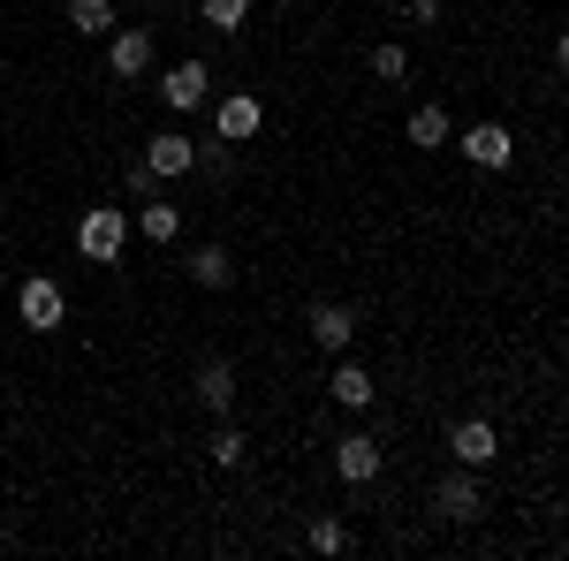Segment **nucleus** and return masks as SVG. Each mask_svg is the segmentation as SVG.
Masks as SVG:
<instances>
[{
    "label": "nucleus",
    "mask_w": 569,
    "mask_h": 561,
    "mask_svg": "<svg viewBox=\"0 0 569 561\" xmlns=\"http://www.w3.org/2000/svg\"><path fill=\"white\" fill-rule=\"evenodd\" d=\"M213 122H220V137H228V144H251V137H259V122H266V107L251 99V91H228V99L213 107Z\"/></svg>",
    "instance_id": "6e6552de"
},
{
    "label": "nucleus",
    "mask_w": 569,
    "mask_h": 561,
    "mask_svg": "<svg viewBox=\"0 0 569 561\" xmlns=\"http://www.w3.org/2000/svg\"><path fill=\"white\" fill-rule=\"evenodd\" d=\"M16 311H23V327H31V334H53V327L69 319V297H61V281L31 273V281L16 289Z\"/></svg>",
    "instance_id": "f03ea898"
},
{
    "label": "nucleus",
    "mask_w": 569,
    "mask_h": 561,
    "mask_svg": "<svg viewBox=\"0 0 569 561\" xmlns=\"http://www.w3.org/2000/svg\"><path fill=\"white\" fill-rule=\"evenodd\" d=\"M243 455H251V440H243V432H236L228 418H220V432H213V463H220V471H236Z\"/></svg>",
    "instance_id": "6ab92c4d"
},
{
    "label": "nucleus",
    "mask_w": 569,
    "mask_h": 561,
    "mask_svg": "<svg viewBox=\"0 0 569 561\" xmlns=\"http://www.w3.org/2000/svg\"><path fill=\"white\" fill-rule=\"evenodd\" d=\"M448 137H456L448 107H410V144H418V152H440Z\"/></svg>",
    "instance_id": "2eb2a0df"
},
{
    "label": "nucleus",
    "mask_w": 569,
    "mask_h": 561,
    "mask_svg": "<svg viewBox=\"0 0 569 561\" xmlns=\"http://www.w3.org/2000/svg\"><path fill=\"white\" fill-rule=\"evenodd\" d=\"M380 463H388V455H380L372 432H342V440H335V471H342V485H372Z\"/></svg>",
    "instance_id": "7ed1b4c3"
},
{
    "label": "nucleus",
    "mask_w": 569,
    "mask_h": 561,
    "mask_svg": "<svg viewBox=\"0 0 569 561\" xmlns=\"http://www.w3.org/2000/svg\"><path fill=\"white\" fill-rule=\"evenodd\" d=\"M137 236L168 251V243H176V236H182V213H176V206H168V198H144V206H137Z\"/></svg>",
    "instance_id": "4468645a"
},
{
    "label": "nucleus",
    "mask_w": 569,
    "mask_h": 561,
    "mask_svg": "<svg viewBox=\"0 0 569 561\" xmlns=\"http://www.w3.org/2000/svg\"><path fill=\"white\" fill-rule=\"evenodd\" d=\"M122 243H130V213H122V206H91V213L77 220V251H84L91 266H114Z\"/></svg>",
    "instance_id": "f257e3e1"
},
{
    "label": "nucleus",
    "mask_w": 569,
    "mask_h": 561,
    "mask_svg": "<svg viewBox=\"0 0 569 561\" xmlns=\"http://www.w3.org/2000/svg\"><path fill=\"white\" fill-rule=\"evenodd\" d=\"M69 31L77 39H107L114 31V0H69Z\"/></svg>",
    "instance_id": "f3484780"
},
{
    "label": "nucleus",
    "mask_w": 569,
    "mask_h": 561,
    "mask_svg": "<svg viewBox=\"0 0 569 561\" xmlns=\"http://www.w3.org/2000/svg\"><path fill=\"white\" fill-rule=\"evenodd\" d=\"M311 342L327 349V357H350V342H357V311L350 303H311Z\"/></svg>",
    "instance_id": "20e7f679"
},
{
    "label": "nucleus",
    "mask_w": 569,
    "mask_h": 561,
    "mask_svg": "<svg viewBox=\"0 0 569 561\" xmlns=\"http://www.w3.org/2000/svg\"><path fill=\"white\" fill-rule=\"evenodd\" d=\"M448 448H456V463H463V471H479V463L501 455V432L486 425V418H463V425L448 432Z\"/></svg>",
    "instance_id": "1a4fd4ad"
},
{
    "label": "nucleus",
    "mask_w": 569,
    "mask_h": 561,
    "mask_svg": "<svg viewBox=\"0 0 569 561\" xmlns=\"http://www.w3.org/2000/svg\"><path fill=\"white\" fill-rule=\"evenodd\" d=\"M243 16H251V0H206V23L213 31H243Z\"/></svg>",
    "instance_id": "412c9836"
},
{
    "label": "nucleus",
    "mask_w": 569,
    "mask_h": 561,
    "mask_svg": "<svg viewBox=\"0 0 569 561\" xmlns=\"http://www.w3.org/2000/svg\"><path fill=\"white\" fill-rule=\"evenodd\" d=\"M198 402H206V410H213V418H228V410H236V364H198Z\"/></svg>",
    "instance_id": "ddd939ff"
},
{
    "label": "nucleus",
    "mask_w": 569,
    "mask_h": 561,
    "mask_svg": "<svg viewBox=\"0 0 569 561\" xmlns=\"http://www.w3.org/2000/svg\"><path fill=\"white\" fill-rule=\"evenodd\" d=\"M463 160H479V168H509V160H517V137L501 130V122H471V130H463Z\"/></svg>",
    "instance_id": "9d476101"
},
{
    "label": "nucleus",
    "mask_w": 569,
    "mask_h": 561,
    "mask_svg": "<svg viewBox=\"0 0 569 561\" xmlns=\"http://www.w3.org/2000/svg\"><path fill=\"white\" fill-rule=\"evenodd\" d=\"M130 198H137V206H144V198H160V174L144 168V160H137V168H130Z\"/></svg>",
    "instance_id": "4be33fe9"
},
{
    "label": "nucleus",
    "mask_w": 569,
    "mask_h": 561,
    "mask_svg": "<svg viewBox=\"0 0 569 561\" xmlns=\"http://www.w3.org/2000/svg\"><path fill=\"white\" fill-rule=\"evenodd\" d=\"M206 91H213V77H206V61H176V69L160 77V99H168L176 114H190V107H206Z\"/></svg>",
    "instance_id": "0eeeda50"
},
{
    "label": "nucleus",
    "mask_w": 569,
    "mask_h": 561,
    "mask_svg": "<svg viewBox=\"0 0 569 561\" xmlns=\"http://www.w3.org/2000/svg\"><path fill=\"white\" fill-rule=\"evenodd\" d=\"M327 394H335V402H342V410H372V372H365V364H350V357H335V372H327Z\"/></svg>",
    "instance_id": "f8f14e48"
},
{
    "label": "nucleus",
    "mask_w": 569,
    "mask_h": 561,
    "mask_svg": "<svg viewBox=\"0 0 569 561\" xmlns=\"http://www.w3.org/2000/svg\"><path fill=\"white\" fill-rule=\"evenodd\" d=\"M190 281H198V289H228V281H236V259H228L220 243H206V251H190Z\"/></svg>",
    "instance_id": "dca6fc26"
},
{
    "label": "nucleus",
    "mask_w": 569,
    "mask_h": 561,
    "mask_svg": "<svg viewBox=\"0 0 569 561\" xmlns=\"http://www.w3.org/2000/svg\"><path fill=\"white\" fill-rule=\"evenodd\" d=\"M0 289H8V273H0Z\"/></svg>",
    "instance_id": "b1692460"
},
{
    "label": "nucleus",
    "mask_w": 569,
    "mask_h": 561,
    "mask_svg": "<svg viewBox=\"0 0 569 561\" xmlns=\"http://www.w3.org/2000/svg\"><path fill=\"white\" fill-rule=\"evenodd\" d=\"M311 554H350V523L342 517H311Z\"/></svg>",
    "instance_id": "a211bd4d"
},
{
    "label": "nucleus",
    "mask_w": 569,
    "mask_h": 561,
    "mask_svg": "<svg viewBox=\"0 0 569 561\" xmlns=\"http://www.w3.org/2000/svg\"><path fill=\"white\" fill-rule=\"evenodd\" d=\"M395 8H402L410 23H433V16H440V0H395Z\"/></svg>",
    "instance_id": "5701e85b"
},
{
    "label": "nucleus",
    "mask_w": 569,
    "mask_h": 561,
    "mask_svg": "<svg viewBox=\"0 0 569 561\" xmlns=\"http://www.w3.org/2000/svg\"><path fill=\"white\" fill-rule=\"evenodd\" d=\"M372 77H380V84H402V77H410V53H402V46H372Z\"/></svg>",
    "instance_id": "aec40b11"
},
{
    "label": "nucleus",
    "mask_w": 569,
    "mask_h": 561,
    "mask_svg": "<svg viewBox=\"0 0 569 561\" xmlns=\"http://www.w3.org/2000/svg\"><path fill=\"white\" fill-rule=\"evenodd\" d=\"M433 509H440V517H448V523H471V517H479V509H486V501H479V478H471V471H463V463H456V478H440Z\"/></svg>",
    "instance_id": "9b49d317"
},
{
    "label": "nucleus",
    "mask_w": 569,
    "mask_h": 561,
    "mask_svg": "<svg viewBox=\"0 0 569 561\" xmlns=\"http://www.w3.org/2000/svg\"><path fill=\"white\" fill-rule=\"evenodd\" d=\"M107 69H114L122 84H137V77L152 69V31H107Z\"/></svg>",
    "instance_id": "423d86ee"
},
{
    "label": "nucleus",
    "mask_w": 569,
    "mask_h": 561,
    "mask_svg": "<svg viewBox=\"0 0 569 561\" xmlns=\"http://www.w3.org/2000/svg\"><path fill=\"white\" fill-rule=\"evenodd\" d=\"M144 168L160 174V182H176V174L198 168V137H182V130H160L152 144H144Z\"/></svg>",
    "instance_id": "39448f33"
}]
</instances>
